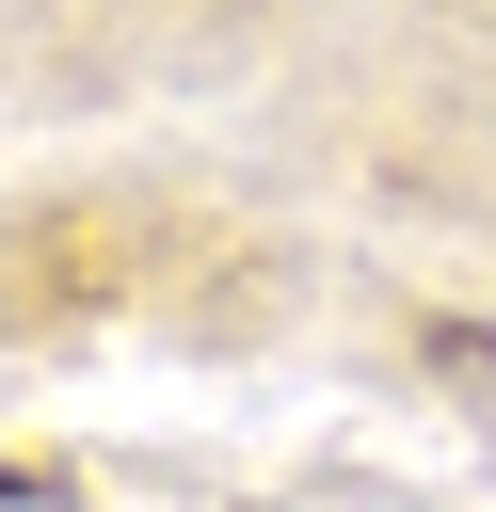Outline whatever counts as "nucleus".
<instances>
[{"label":"nucleus","instance_id":"nucleus-1","mask_svg":"<svg viewBox=\"0 0 496 512\" xmlns=\"http://www.w3.org/2000/svg\"><path fill=\"white\" fill-rule=\"evenodd\" d=\"M0 512H64V480L48 464H0Z\"/></svg>","mask_w":496,"mask_h":512}]
</instances>
